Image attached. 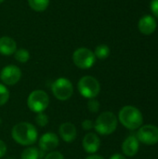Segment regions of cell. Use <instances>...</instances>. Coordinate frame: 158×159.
I'll return each instance as SVG.
<instances>
[{
	"label": "cell",
	"mask_w": 158,
	"mask_h": 159,
	"mask_svg": "<svg viewBox=\"0 0 158 159\" xmlns=\"http://www.w3.org/2000/svg\"><path fill=\"white\" fill-rule=\"evenodd\" d=\"M38 144L42 152H52L59 145V137L55 133L47 132L40 137Z\"/></svg>",
	"instance_id": "30bf717a"
},
{
	"label": "cell",
	"mask_w": 158,
	"mask_h": 159,
	"mask_svg": "<svg viewBox=\"0 0 158 159\" xmlns=\"http://www.w3.org/2000/svg\"><path fill=\"white\" fill-rule=\"evenodd\" d=\"M77 89L83 97L87 99L96 98L101 90L100 82L91 75H85L81 77L77 83Z\"/></svg>",
	"instance_id": "277c9868"
},
{
	"label": "cell",
	"mask_w": 158,
	"mask_h": 159,
	"mask_svg": "<svg viewBox=\"0 0 158 159\" xmlns=\"http://www.w3.org/2000/svg\"><path fill=\"white\" fill-rule=\"evenodd\" d=\"M121 124L129 129H136L142 124L143 117L139 109L134 106H124L118 114Z\"/></svg>",
	"instance_id": "7a4b0ae2"
},
{
	"label": "cell",
	"mask_w": 158,
	"mask_h": 159,
	"mask_svg": "<svg viewBox=\"0 0 158 159\" xmlns=\"http://www.w3.org/2000/svg\"><path fill=\"white\" fill-rule=\"evenodd\" d=\"M14 57L20 63H25L30 60V52L26 48H19L15 51Z\"/></svg>",
	"instance_id": "d6986e66"
},
{
	"label": "cell",
	"mask_w": 158,
	"mask_h": 159,
	"mask_svg": "<svg viewBox=\"0 0 158 159\" xmlns=\"http://www.w3.org/2000/svg\"><path fill=\"white\" fill-rule=\"evenodd\" d=\"M8 99H9V90L5 85L0 84V106L6 104Z\"/></svg>",
	"instance_id": "ffe728a7"
},
{
	"label": "cell",
	"mask_w": 158,
	"mask_h": 159,
	"mask_svg": "<svg viewBox=\"0 0 158 159\" xmlns=\"http://www.w3.org/2000/svg\"><path fill=\"white\" fill-rule=\"evenodd\" d=\"M21 77L20 69L13 64H9L5 66L0 74L1 81L7 86L16 85Z\"/></svg>",
	"instance_id": "9c48e42d"
},
{
	"label": "cell",
	"mask_w": 158,
	"mask_h": 159,
	"mask_svg": "<svg viewBox=\"0 0 158 159\" xmlns=\"http://www.w3.org/2000/svg\"><path fill=\"white\" fill-rule=\"evenodd\" d=\"M86 159H104L101 156H97V155H91L89 157H88Z\"/></svg>",
	"instance_id": "83f0119b"
},
{
	"label": "cell",
	"mask_w": 158,
	"mask_h": 159,
	"mask_svg": "<svg viewBox=\"0 0 158 159\" xmlns=\"http://www.w3.org/2000/svg\"><path fill=\"white\" fill-rule=\"evenodd\" d=\"M4 1H5V0H0V3H3Z\"/></svg>",
	"instance_id": "f546056e"
},
{
	"label": "cell",
	"mask_w": 158,
	"mask_h": 159,
	"mask_svg": "<svg viewBox=\"0 0 158 159\" xmlns=\"http://www.w3.org/2000/svg\"><path fill=\"white\" fill-rule=\"evenodd\" d=\"M17 50V43L10 36L0 37V54L4 56H10Z\"/></svg>",
	"instance_id": "5bb4252c"
},
{
	"label": "cell",
	"mask_w": 158,
	"mask_h": 159,
	"mask_svg": "<svg viewBox=\"0 0 158 159\" xmlns=\"http://www.w3.org/2000/svg\"><path fill=\"white\" fill-rule=\"evenodd\" d=\"M82 145L84 150L88 154H94L96 153L101 145V140L100 138L92 132H89L86 134V136L83 139Z\"/></svg>",
	"instance_id": "8fae6325"
},
{
	"label": "cell",
	"mask_w": 158,
	"mask_h": 159,
	"mask_svg": "<svg viewBox=\"0 0 158 159\" xmlns=\"http://www.w3.org/2000/svg\"><path fill=\"white\" fill-rule=\"evenodd\" d=\"M138 28L140 32L145 35H150L155 33L156 29V21L154 17L150 15H145L141 18L138 23Z\"/></svg>",
	"instance_id": "7c38bea8"
},
{
	"label": "cell",
	"mask_w": 158,
	"mask_h": 159,
	"mask_svg": "<svg viewBox=\"0 0 158 159\" xmlns=\"http://www.w3.org/2000/svg\"><path fill=\"white\" fill-rule=\"evenodd\" d=\"M88 109L91 112V113H97L100 109V102L95 99H88Z\"/></svg>",
	"instance_id": "7402d4cb"
},
{
	"label": "cell",
	"mask_w": 158,
	"mask_h": 159,
	"mask_svg": "<svg viewBox=\"0 0 158 159\" xmlns=\"http://www.w3.org/2000/svg\"><path fill=\"white\" fill-rule=\"evenodd\" d=\"M151 10L154 15L158 18V0H153L151 3Z\"/></svg>",
	"instance_id": "d4e9b609"
},
{
	"label": "cell",
	"mask_w": 158,
	"mask_h": 159,
	"mask_svg": "<svg viewBox=\"0 0 158 159\" xmlns=\"http://www.w3.org/2000/svg\"><path fill=\"white\" fill-rule=\"evenodd\" d=\"M1 125H2V119L0 118V126H1Z\"/></svg>",
	"instance_id": "f1b7e54d"
},
{
	"label": "cell",
	"mask_w": 158,
	"mask_h": 159,
	"mask_svg": "<svg viewBox=\"0 0 158 159\" xmlns=\"http://www.w3.org/2000/svg\"><path fill=\"white\" fill-rule=\"evenodd\" d=\"M73 61L74 65L80 69H89L94 65L96 57L94 52L89 48H79L73 53Z\"/></svg>",
	"instance_id": "52a82bcc"
},
{
	"label": "cell",
	"mask_w": 158,
	"mask_h": 159,
	"mask_svg": "<svg viewBox=\"0 0 158 159\" xmlns=\"http://www.w3.org/2000/svg\"><path fill=\"white\" fill-rule=\"evenodd\" d=\"M48 121H49L48 116L46 114H44L43 112L42 113H38L35 116V122H36V124L39 127H45V126H47L48 124Z\"/></svg>",
	"instance_id": "44dd1931"
},
{
	"label": "cell",
	"mask_w": 158,
	"mask_h": 159,
	"mask_svg": "<svg viewBox=\"0 0 158 159\" xmlns=\"http://www.w3.org/2000/svg\"><path fill=\"white\" fill-rule=\"evenodd\" d=\"M110 159H126L122 155H120V154H115V155H113Z\"/></svg>",
	"instance_id": "4316f807"
},
{
	"label": "cell",
	"mask_w": 158,
	"mask_h": 159,
	"mask_svg": "<svg viewBox=\"0 0 158 159\" xmlns=\"http://www.w3.org/2000/svg\"><path fill=\"white\" fill-rule=\"evenodd\" d=\"M49 104L48 95L41 89H35L32 91L27 99L28 108L34 113H42L44 112Z\"/></svg>",
	"instance_id": "5b68a950"
},
{
	"label": "cell",
	"mask_w": 158,
	"mask_h": 159,
	"mask_svg": "<svg viewBox=\"0 0 158 159\" xmlns=\"http://www.w3.org/2000/svg\"><path fill=\"white\" fill-rule=\"evenodd\" d=\"M9 159H11V158H9Z\"/></svg>",
	"instance_id": "4dcf8cb0"
},
{
	"label": "cell",
	"mask_w": 158,
	"mask_h": 159,
	"mask_svg": "<svg viewBox=\"0 0 158 159\" xmlns=\"http://www.w3.org/2000/svg\"><path fill=\"white\" fill-rule=\"evenodd\" d=\"M51 90L57 100L64 102L72 97L74 93V86L69 79L60 77L53 82Z\"/></svg>",
	"instance_id": "8992f818"
},
{
	"label": "cell",
	"mask_w": 158,
	"mask_h": 159,
	"mask_svg": "<svg viewBox=\"0 0 158 159\" xmlns=\"http://www.w3.org/2000/svg\"><path fill=\"white\" fill-rule=\"evenodd\" d=\"M36 128L28 122H20L16 124L11 130L12 139L19 144L29 146L37 141Z\"/></svg>",
	"instance_id": "6da1fadb"
},
{
	"label": "cell",
	"mask_w": 158,
	"mask_h": 159,
	"mask_svg": "<svg viewBox=\"0 0 158 159\" xmlns=\"http://www.w3.org/2000/svg\"><path fill=\"white\" fill-rule=\"evenodd\" d=\"M60 136L65 143H72L76 138V128L73 123L64 122L60 126L59 129Z\"/></svg>",
	"instance_id": "4fadbf2b"
},
{
	"label": "cell",
	"mask_w": 158,
	"mask_h": 159,
	"mask_svg": "<svg viewBox=\"0 0 158 159\" xmlns=\"http://www.w3.org/2000/svg\"><path fill=\"white\" fill-rule=\"evenodd\" d=\"M94 55L96 58H98L100 60H104V59L108 58V56L110 55V48L107 45H104V44L99 45L95 48Z\"/></svg>",
	"instance_id": "ac0fdd59"
},
{
	"label": "cell",
	"mask_w": 158,
	"mask_h": 159,
	"mask_svg": "<svg viewBox=\"0 0 158 159\" xmlns=\"http://www.w3.org/2000/svg\"><path fill=\"white\" fill-rule=\"evenodd\" d=\"M44 159H64V157L61 153L53 151V152H49Z\"/></svg>",
	"instance_id": "603a6c76"
},
{
	"label": "cell",
	"mask_w": 158,
	"mask_h": 159,
	"mask_svg": "<svg viewBox=\"0 0 158 159\" xmlns=\"http://www.w3.org/2000/svg\"><path fill=\"white\" fill-rule=\"evenodd\" d=\"M6 153H7V145L3 141L0 140V158L3 157L6 155Z\"/></svg>",
	"instance_id": "484cf974"
},
{
	"label": "cell",
	"mask_w": 158,
	"mask_h": 159,
	"mask_svg": "<svg viewBox=\"0 0 158 159\" xmlns=\"http://www.w3.org/2000/svg\"><path fill=\"white\" fill-rule=\"evenodd\" d=\"M139 150V141L135 136L128 137L123 144H122V151L128 157H133L138 153Z\"/></svg>",
	"instance_id": "9a60e30c"
},
{
	"label": "cell",
	"mask_w": 158,
	"mask_h": 159,
	"mask_svg": "<svg viewBox=\"0 0 158 159\" xmlns=\"http://www.w3.org/2000/svg\"><path fill=\"white\" fill-rule=\"evenodd\" d=\"M82 128L85 130H90L94 128V122L90 119H86L82 122Z\"/></svg>",
	"instance_id": "cb8c5ba5"
},
{
	"label": "cell",
	"mask_w": 158,
	"mask_h": 159,
	"mask_svg": "<svg viewBox=\"0 0 158 159\" xmlns=\"http://www.w3.org/2000/svg\"><path fill=\"white\" fill-rule=\"evenodd\" d=\"M117 128V118L112 112L102 113L94 122L95 130L101 135L112 134Z\"/></svg>",
	"instance_id": "3957f363"
},
{
	"label": "cell",
	"mask_w": 158,
	"mask_h": 159,
	"mask_svg": "<svg viewBox=\"0 0 158 159\" xmlns=\"http://www.w3.org/2000/svg\"><path fill=\"white\" fill-rule=\"evenodd\" d=\"M28 4L33 10L36 12H42L47 8L49 0H28Z\"/></svg>",
	"instance_id": "2e32d148"
},
{
	"label": "cell",
	"mask_w": 158,
	"mask_h": 159,
	"mask_svg": "<svg viewBox=\"0 0 158 159\" xmlns=\"http://www.w3.org/2000/svg\"><path fill=\"white\" fill-rule=\"evenodd\" d=\"M136 138L138 139V141L144 144H156L158 143V128L153 125L143 126L137 132Z\"/></svg>",
	"instance_id": "ba28073f"
},
{
	"label": "cell",
	"mask_w": 158,
	"mask_h": 159,
	"mask_svg": "<svg viewBox=\"0 0 158 159\" xmlns=\"http://www.w3.org/2000/svg\"><path fill=\"white\" fill-rule=\"evenodd\" d=\"M40 151L35 147H28L20 155V159H39Z\"/></svg>",
	"instance_id": "e0dca14e"
}]
</instances>
